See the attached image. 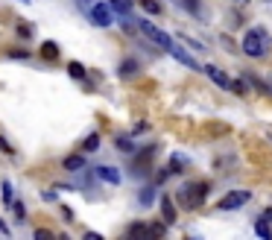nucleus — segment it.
<instances>
[{
    "mask_svg": "<svg viewBox=\"0 0 272 240\" xmlns=\"http://www.w3.org/2000/svg\"><path fill=\"white\" fill-rule=\"evenodd\" d=\"M205 193H208V185L205 182H190L185 185L182 191H178V202L185 205V208H199L205 202Z\"/></svg>",
    "mask_w": 272,
    "mask_h": 240,
    "instance_id": "1",
    "label": "nucleus"
},
{
    "mask_svg": "<svg viewBox=\"0 0 272 240\" xmlns=\"http://www.w3.org/2000/svg\"><path fill=\"white\" fill-rule=\"evenodd\" d=\"M263 50H266V33L260 26L249 29L246 36H243V53L252 56V59H258V56H263Z\"/></svg>",
    "mask_w": 272,
    "mask_h": 240,
    "instance_id": "2",
    "label": "nucleus"
},
{
    "mask_svg": "<svg viewBox=\"0 0 272 240\" xmlns=\"http://www.w3.org/2000/svg\"><path fill=\"white\" fill-rule=\"evenodd\" d=\"M138 29L143 33V38H146V41H153L155 47H161V50L173 47V38L167 36L164 29H158L155 24H149V21H141V24H138Z\"/></svg>",
    "mask_w": 272,
    "mask_h": 240,
    "instance_id": "3",
    "label": "nucleus"
},
{
    "mask_svg": "<svg viewBox=\"0 0 272 240\" xmlns=\"http://www.w3.org/2000/svg\"><path fill=\"white\" fill-rule=\"evenodd\" d=\"M88 21L94 26H111V21H114V12H111V3H103V0H97V3H91V9H88Z\"/></svg>",
    "mask_w": 272,
    "mask_h": 240,
    "instance_id": "4",
    "label": "nucleus"
},
{
    "mask_svg": "<svg viewBox=\"0 0 272 240\" xmlns=\"http://www.w3.org/2000/svg\"><path fill=\"white\" fill-rule=\"evenodd\" d=\"M249 199H252V193L249 191H231L217 202V208H220V211H234V208H240V205H246Z\"/></svg>",
    "mask_w": 272,
    "mask_h": 240,
    "instance_id": "5",
    "label": "nucleus"
},
{
    "mask_svg": "<svg viewBox=\"0 0 272 240\" xmlns=\"http://www.w3.org/2000/svg\"><path fill=\"white\" fill-rule=\"evenodd\" d=\"M170 56H173L176 62H182L185 68H190V71H199V62L193 59V56H190V53H188L185 47H178L176 41H173V47H170Z\"/></svg>",
    "mask_w": 272,
    "mask_h": 240,
    "instance_id": "6",
    "label": "nucleus"
},
{
    "mask_svg": "<svg viewBox=\"0 0 272 240\" xmlns=\"http://www.w3.org/2000/svg\"><path fill=\"white\" fill-rule=\"evenodd\" d=\"M94 176L97 179H103V182H108V185H120V176L117 173V167H108V164H100V167H94Z\"/></svg>",
    "mask_w": 272,
    "mask_h": 240,
    "instance_id": "7",
    "label": "nucleus"
},
{
    "mask_svg": "<svg viewBox=\"0 0 272 240\" xmlns=\"http://www.w3.org/2000/svg\"><path fill=\"white\" fill-rule=\"evenodd\" d=\"M205 73H208V76H211V82H217L220 88H231V79H228L217 65H205Z\"/></svg>",
    "mask_w": 272,
    "mask_h": 240,
    "instance_id": "8",
    "label": "nucleus"
},
{
    "mask_svg": "<svg viewBox=\"0 0 272 240\" xmlns=\"http://www.w3.org/2000/svg\"><path fill=\"white\" fill-rule=\"evenodd\" d=\"M161 214H164V223H176V205L170 202V196H161Z\"/></svg>",
    "mask_w": 272,
    "mask_h": 240,
    "instance_id": "9",
    "label": "nucleus"
},
{
    "mask_svg": "<svg viewBox=\"0 0 272 240\" xmlns=\"http://www.w3.org/2000/svg\"><path fill=\"white\" fill-rule=\"evenodd\" d=\"M0 196H3V205H9V208H12V202H15V188H12V182H9V179L0 182Z\"/></svg>",
    "mask_w": 272,
    "mask_h": 240,
    "instance_id": "10",
    "label": "nucleus"
},
{
    "mask_svg": "<svg viewBox=\"0 0 272 240\" xmlns=\"http://www.w3.org/2000/svg\"><path fill=\"white\" fill-rule=\"evenodd\" d=\"M65 170H68V173H82V170H85V158L82 156H68V158H65Z\"/></svg>",
    "mask_w": 272,
    "mask_h": 240,
    "instance_id": "11",
    "label": "nucleus"
},
{
    "mask_svg": "<svg viewBox=\"0 0 272 240\" xmlns=\"http://www.w3.org/2000/svg\"><path fill=\"white\" fill-rule=\"evenodd\" d=\"M41 59H47V62L59 59V44H56V41H44V44H41Z\"/></svg>",
    "mask_w": 272,
    "mask_h": 240,
    "instance_id": "12",
    "label": "nucleus"
},
{
    "mask_svg": "<svg viewBox=\"0 0 272 240\" xmlns=\"http://www.w3.org/2000/svg\"><path fill=\"white\" fill-rule=\"evenodd\" d=\"M68 73H71L73 79H79V82H82L85 76H88V71H85V65H79V62H71V65H68Z\"/></svg>",
    "mask_w": 272,
    "mask_h": 240,
    "instance_id": "13",
    "label": "nucleus"
},
{
    "mask_svg": "<svg viewBox=\"0 0 272 240\" xmlns=\"http://www.w3.org/2000/svg\"><path fill=\"white\" fill-rule=\"evenodd\" d=\"M108 3H111V9H114V12H120L123 18L132 12V0H108Z\"/></svg>",
    "mask_w": 272,
    "mask_h": 240,
    "instance_id": "14",
    "label": "nucleus"
},
{
    "mask_svg": "<svg viewBox=\"0 0 272 240\" xmlns=\"http://www.w3.org/2000/svg\"><path fill=\"white\" fill-rule=\"evenodd\" d=\"M132 73H138V62L135 59L120 62V76H132Z\"/></svg>",
    "mask_w": 272,
    "mask_h": 240,
    "instance_id": "15",
    "label": "nucleus"
},
{
    "mask_svg": "<svg viewBox=\"0 0 272 240\" xmlns=\"http://www.w3.org/2000/svg\"><path fill=\"white\" fill-rule=\"evenodd\" d=\"M97 146H100V135H97V132H91V135H88V138L82 141V149H85V153H94Z\"/></svg>",
    "mask_w": 272,
    "mask_h": 240,
    "instance_id": "16",
    "label": "nucleus"
},
{
    "mask_svg": "<svg viewBox=\"0 0 272 240\" xmlns=\"http://www.w3.org/2000/svg\"><path fill=\"white\" fill-rule=\"evenodd\" d=\"M143 234H153V228L143 226V223H135V226L129 228V237H143Z\"/></svg>",
    "mask_w": 272,
    "mask_h": 240,
    "instance_id": "17",
    "label": "nucleus"
},
{
    "mask_svg": "<svg viewBox=\"0 0 272 240\" xmlns=\"http://www.w3.org/2000/svg\"><path fill=\"white\" fill-rule=\"evenodd\" d=\"M12 214H15V220H18V223H24V220H26V208H24V202H21V199H15V202H12Z\"/></svg>",
    "mask_w": 272,
    "mask_h": 240,
    "instance_id": "18",
    "label": "nucleus"
},
{
    "mask_svg": "<svg viewBox=\"0 0 272 240\" xmlns=\"http://www.w3.org/2000/svg\"><path fill=\"white\" fill-rule=\"evenodd\" d=\"M138 202L149 208V205L155 202V191H153V188H143V191H141V196H138Z\"/></svg>",
    "mask_w": 272,
    "mask_h": 240,
    "instance_id": "19",
    "label": "nucleus"
},
{
    "mask_svg": "<svg viewBox=\"0 0 272 240\" xmlns=\"http://www.w3.org/2000/svg\"><path fill=\"white\" fill-rule=\"evenodd\" d=\"M114 144H117V149H120V153H126V156H132V153H135V144H132L129 138H117Z\"/></svg>",
    "mask_w": 272,
    "mask_h": 240,
    "instance_id": "20",
    "label": "nucleus"
},
{
    "mask_svg": "<svg viewBox=\"0 0 272 240\" xmlns=\"http://www.w3.org/2000/svg\"><path fill=\"white\" fill-rule=\"evenodd\" d=\"M255 231H258V234H260L263 240H269V237H272V228L266 226V217H263V220H258V226H255Z\"/></svg>",
    "mask_w": 272,
    "mask_h": 240,
    "instance_id": "21",
    "label": "nucleus"
},
{
    "mask_svg": "<svg viewBox=\"0 0 272 240\" xmlns=\"http://www.w3.org/2000/svg\"><path fill=\"white\" fill-rule=\"evenodd\" d=\"M141 6H143L149 15H158V12H161V3H158V0H143Z\"/></svg>",
    "mask_w": 272,
    "mask_h": 240,
    "instance_id": "22",
    "label": "nucleus"
},
{
    "mask_svg": "<svg viewBox=\"0 0 272 240\" xmlns=\"http://www.w3.org/2000/svg\"><path fill=\"white\" fill-rule=\"evenodd\" d=\"M0 153H6V156H15V146L9 144V141H6L3 135H0Z\"/></svg>",
    "mask_w": 272,
    "mask_h": 240,
    "instance_id": "23",
    "label": "nucleus"
},
{
    "mask_svg": "<svg viewBox=\"0 0 272 240\" xmlns=\"http://www.w3.org/2000/svg\"><path fill=\"white\" fill-rule=\"evenodd\" d=\"M18 36L29 38V36H33V26H29V24H18Z\"/></svg>",
    "mask_w": 272,
    "mask_h": 240,
    "instance_id": "24",
    "label": "nucleus"
},
{
    "mask_svg": "<svg viewBox=\"0 0 272 240\" xmlns=\"http://www.w3.org/2000/svg\"><path fill=\"white\" fill-rule=\"evenodd\" d=\"M53 237V231H47V228H36V240H50Z\"/></svg>",
    "mask_w": 272,
    "mask_h": 240,
    "instance_id": "25",
    "label": "nucleus"
},
{
    "mask_svg": "<svg viewBox=\"0 0 272 240\" xmlns=\"http://www.w3.org/2000/svg\"><path fill=\"white\" fill-rule=\"evenodd\" d=\"M9 59H29V53H26V50H12Z\"/></svg>",
    "mask_w": 272,
    "mask_h": 240,
    "instance_id": "26",
    "label": "nucleus"
},
{
    "mask_svg": "<svg viewBox=\"0 0 272 240\" xmlns=\"http://www.w3.org/2000/svg\"><path fill=\"white\" fill-rule=\"evenodd\" d=\"M62 217H65L68 223H71V220H73V211H71V208H68V205H62Z\"/></svg>",
    "mask_w": 272,
    "mask_h": 240,
    "instance_id": "27",
    "label": "nucleus"
},
{
    "mask_svg": "<svg viewBox=\"0 0 272 240\" xmlns=\"http://www.w3.org/2000/svg\"><path fill=\"white\" fill-rule=\"evenodd\" d=\"M231 91H237V94H243V91H246V85H243V82H231Z\"/></svg>",
    "mask_w": 272,
    "mask_h": 240,
    "instance_id": "28",
    "label": "nucleus"
},
{
    "mask_svg": "<svg viewBox=\"0 0 272 240\" xmlns=\"http://www.w3.org/2000/svg\"><path fill=\"white\" fill-rule=\"evenodd\" d=\"M41 196H44V202H56V193H53V191H44Z\"/></svg>",
    "mask_w": 272,
    "mask_h": 240,
    "instance_id": "29",
    "label": "nucleus"
},
{
    "mask_svg": "<svg viewBox=\"0 0 272 240\" xmlns=\"http://www.w3.org/2000/svg\"><path fill=\"white\" fill-rule=\"evenodd\" d=\"M185 44H190L193 50H202V44H199V41H193V38H188V36H185Z\"/></svg>",
    "mask_w": 272,
    "mask_h": 240,
    "instance_id": "30",
    "label": "nucleus"
},
{
    "mask_svg": "<svg viewBox=\"0 0 272 240\" xmlns=\"http://www.w3.org/2000/svg\"><path fill=\"white\" fill-rule=\"evenodd\" d=\"M0 234H3V237H9V234H12V231H9V226H6L3 220H0Z\"/></svg>",
    "mask_w": 272,
    "mask_h": 240,
    "instance_id": "31",
    "label": "nucleus"
},
{
    "mask_svg": "<svg viewBox=\"0 0 272 240\" xmlns=\"http://www.w3.org/2000/svg\"><path fill=\"white\" fill-rule=\"evenodd\" d=\"M263 217H266V223H272V208H269V211H266Z\"/></svg>",
    "mask_w": 272,
    "mask_h": 240,
    "instance_id": "32",
    "label": "nucleus"
},
{
    "mask_svg": "<svg viewBox=\"0 0 272 240\" xmlns=\"http://www.w3.org/2000/svg\"><path fill=\"white\" fill-rule=\"evenodd\" d=\"M240 3H246V0H240Z\"/></svg>",
    "mask_w": 272,
    "mask_h": 240,
    "instance_id": "33",
    "label": "nucleus"
},
{
    "mask_svg": "<svg viewBox=\"0 0 272 240\" xmlns=\"http://www.w3.org/2000/svg\"><path fill=\"white\" fill-rule=\"evenodd\" d=\"M24 3H29V0H24Z\"/></svg>",
    "mask_w": 272,
    "mask_h": 240,
    "instance_id": "34",
    "label": "nucleus"
}]
</instances>
